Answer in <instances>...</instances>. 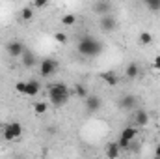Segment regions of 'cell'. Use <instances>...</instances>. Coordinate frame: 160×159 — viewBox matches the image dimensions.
<instances>
[{
    "instance_id": "1",
    "label": "cell",
    "mask_w": 160,
    "mask_h": 159,
    "mask_svg": "<svg viewBox=\"0 0 160 159\" xmlns=\"http://www.w3.org/2000/svg\"><path fill=\"white\" fill-rule=\"evenodd\" d=\"M102 49H104V45H102V41L97 40V38H93V36H82L77 43V51H78L82 56H86V58H95V56H99L101 52H102Z\"/></svg>"
},
{
    "instance_id": "2",
    "label": "cell",
    "mask_w": 160,
    "mask_h": 159,
    "mask_svg": "<svg viewBox=\"0 0 160 159\" xmlns=\"http://www.w3.org/2000/svg\"><path fill=\"white\" fill-rule=\"evenodd\" d=\"M47 94H48V99H50V103L54 107H63L69 101V97H71V90L63 82H52V84H48Z\"/></svg>"
},
{
    "instance_id": "3",
    "label": "cell",
    "mask_w": 160,
    "mask_h": 159,
    "mask_svg": "<svg viewBox=\"0 0 160 159\" xmlns=\"http://www.w3.org/2000/svg\"><path fill=\"white\" fill-rule=\"evenodd\" d=\"M21 135H22V125L19 122H9V123L2 125V137L6 140H17V139H21Z\"/></svg>"
},
{
    "instance_id": "4",
    "label": "cell",
    "mask_w": 160,
    "mask_h": 159,
    "mask_svg": "<svg viewBox=\"0 0 160 159\" xmlns=\"http://www.w3.org/2000/svg\"><path fill=\"white\" fill-rule=\"evenodd\" d=\"M58 68H60L58 60H54V58H43L39 62V75L41 77H50V75H54L58 71Z\"/></svg>"
},
{
    "instance_id": "5",
    "label": "cell",
    "mask_w": 160,
    "mask_h": 159,
    "mask_svg": "<svg viewBox=\"0 0 160 159\" xmlns=\"http://www.w3.org/2000/svg\"><path fill=\"white\" fill-rule=\"evenodd\" d=\"M101 107H102V99H101L97 94H89V96L84 99V109H86L88 114H93V112L101 111Z\"/></svg>"
},
{
    "instance_id": "6",
    "label": "cell",
    "mask_w": 160,
    "mask_h": 159,
    "mask_svg": "<svg viewBox=\"0 0 160 159\" xmlns=\"http://www.w3.org/2000/svg\"><path fill=\"white\" fill-rule=\"evenodd\" d=\"M6 51H8V54H9L11 58H21V56L24 54V51H26V45L19 40H11L6 45Z\"/></svg>"
},
{
    "instance_id": "7",
    "label": "cell",
    "mask_w": 160,
    "mask_h": 159,
    "mask_svg": "<svg viewBox=\"0 0 160 159\" xmlns=\"http://www.w3.org/2000/svg\"><path fill=\"white\" fill-rule=\"evenodd\" d=\"M112 4L110 2H106V0H97L93 6H91V11L95 13V15H101V17H104V15H112Z\"/></svg>"
},
{
    "instance_id": "8",
    "label": "cell",
    "mask_w": 160,
    "mask_h": 159,
    "mask_svg": "<svg viewBox=\"0 0 160 159\" xmlns=\"http://www.w3.org/2000/svg\"><path fill=\"white\" fill-rule=\"evenodd\" d=\"M118 105H119L121 111H132V109H136V105H138V97L132 96V94H125V96L119 97Z\"/></svg>"
},
{
    "instance_id": "9",
    "label": "cell",
    "mask_w": 160,
    "mask_h": 159,
    "mask_svg": "<svg viewBox=\"0 0 160 159\" xmlns=\"http://www.w3.org/2000/svg\"><path fill=\"white\" fill-rule=\"evenodd\" d=\"M99 26H101L102 32H114L118 28V19L114 15H104V17H101Z\"/></svg>"
},
{
    "instance_id": "10",
    "label": "cell",
    "mask_w": 160,
    "mask_h": 159,
    "mask_svg": "<svg viewBox=\"0 0 160 159\" xmlns=\"http://www.w3.org/2000/svg\"><path fill=\"white\" fill-rule=\"evenodd\" d=\"M149 123V112L145 109H138L134 112V127H145Z\"/></svg>"
},
{
    "instance_id": "11",
    "label": "cell",
    "mask_w": 160,
    "mask_h": 159,
    "mask_svg": "<svg viewBox=\"0 0 160 159\" xmlns=\"http://www.w3.org/2000/svg\"><path fill=\"white\" fill-rule=\"evenodd\" d=\"M104 154H106V157L108 159H118L121 154L119 146H118V140H112V142H108L106 146H104Z\"/></svg>"
},
{
    "instance_id": "12",
    "label": "cell",
    "mask_w": 160,
    "mask_h": 159,
    "mask_svg": "<svg viewBox=\"0 0 160 159\" xmlns=\"http://www.w3.org/2000/svg\"><path fill=\"white\" fill-rule=\"evenodd\" d=\"M41 90V82L38 79H30L26 80V94L24 96H30V97H34V96H38Z\"/></svg>"
},
{
    "instance_id": "13",
    "label": "cell",
    "mask_w": 160,
    "mask_h": 159,
    "mask_svg": "<svg viewBox=\"0 0 160 159\" xmlns=\"http://www.w3.org/2000/svg\"><path fill=\"white\" fill-rule=\"evenodd\" d=\"M101 79L104 80L108 86H118V84H119V77H118V73H116V71H112V69L102 71V73H101Z\"/></svg>"
},
{
    "instance_id": "14",
    "label": "cell",
    "mask_w": 160,
    "mask_h": 159,
    "mask_svg": "<svg viewBox=\"0 0 160 159\" xmlns=\"http://www.w3.org/2000/svg\"><path fill=\"white\" fill-rule=\"evenodd\" d=\"M21 64H22L26 69H32V68L36 66V54H34L32 51H28V49H26V51H24V54L21 56Z\"/></svg>"
},
{
    "instance_id": "15",
    "label": "cell",
    "mask_w": 160,
    "mask_h": 159,
    "mask_svg": "<svg viewBox=\"0 0 160 159\" xmlns=\"http://www.w3.org/2000/svg\"><path fill=\"white\" fill-rule=\"evenodd\" d=\"M136 135H138V127H134V125H127V127H123L119 133L121 139H125V140H128V142H132L134 139H136Z\"/></svg>"
},
{
    "instance_id": "16",
    "label": "cell",
    "mask_w": 160,
    "mask_h": 159,
    "mask_svg": "<svg viewBox=\"0 0 160 159\" xmlns=\"http://www.w3.org/2000/svg\"><path fill=\"white\" fill-rule=\"evenodd\" d=\"M138 75H140V66L136 62H130L127 66V69H125V77L128 80H134V79H138Z\"/></svg>"
},
{
    "instance_id": "17",
    "label": "cell",
    "mask_w": 160,
    "mask_h": 159,
    "mask_svg": "<svg viewBox=\"0 0 160 159\" xmlns=\"http://www.w3.org/2000/svg\"><path fill=\"white\" fill-rule=\"evenodd\" d=\"M34 15H36V11H34L32 6H24V8L21 9V19H22V21H32Z\"/></svg>"
},
{
    "instance_id": "18",
    "label": "cell",
    "mask_w": 160,
    "mask_h": 159,
    "mask_svg": "<svg viewBox=\"0 0 160 159\" xmlns=\"http://www.w3.org/2000/svg\"><path fill=\"white\" fill-rule=\"evenodd\" d=\"M47 111H48V103H47V101H36V103H34V112H36L38 116H43Z\"/></svg>"
},
{
    "instance_id": "19",
    "label": "cell",
    "mask_w": 160,
    "mask_h": 159,
    "mask_svg": "<svg viewBox=\"0 0 160 159\" xmlns=\"http://www.w3.org/2000/svg\"><path fill=\"white\" fill-rule=\"evenodd\" d=\"M138 41H140V45H151L153 43V36H151V32H147V30H143V32H140V36H138Z\"/></svg>"
},
{
    "instance_id": "20",
    "label": "cell",
    "mask_w": 160,
    "mask_h": 159,
    "mask_svg": "<svg viewBox=\"0 0 160 159\" xmlns=\"http://www.w3.org/2000/svg\"><path fill=\"white\" fill-rule=\"evenodd\" d=\"M143 6H145L149 11H153V13L160 11V0H143Z\"/></svg>"
},
{
    "instance_id": "21",
    "label": "cell",
    "mask_w": 160,
    "mask_h": 159,
    "mask_svg": "<svg viewBox=\"0 0 160 159\" xmlns=\"http://www.w3.org/2000/svg\"><path fill=\"white\" fill-rule=\"evenodd\" d=\"M75 23H77V15H73V13H65L62 17V25L63 26H73Z\"/></svg>"
},
{
    "instance_id": "22",
    "label": "cell",
    "mask_w": 160,
    "mask_h": 159,
    "mask_svg": "<svg viewBox=\"0 0 160 159\" xmlns=\"http://www.w3.org/2000/svg\"><path fill=\"white\" fill-rule=\"evenodd\" d=\"M75 94H77L78 97H82V99H86V97L89 96V94H88V88H86L84 84H77V86H75Z\"/></svg>"
},
{
    "instance_id": "23",
    "label": "cell",
    "mask_w": 160,
    "mask_h": 159,
    "mask_svg": "<svg viewBox=\"0 0 160 159\" xmlns=\"http://www.w3.org/2000/svg\"><path fill=\"white\" fill-rule=\"evenodd\" d=\"M54 40H56V43H60V45H65V43L69 41V38H67L65 32H56V34H54Z\"/></svg>"
},
{
    "instance_id": "24",
    "label": "cell",
    "mask_w": 160,
    "mask_h": 159,
    "mask_svg": "<svg viewBox=\"0 0 160 159\" xmlns=\"http://www.w3.org/2000/svg\"><path fill=\"white\" fill-rule=\"evenodd\" d=\"M15 90H17L19 94H26V80H19V82L15 84Z\"/></svg>"
},
{
    "instance_id": "25",
    "label": "cell",
    "mask_w": 160,
    "mask_h": 159,
    "mask_svg": "<svg viewBox=\"0 0 160 159\" xmlns=\"http://www.w3.org/2000/svg\"><path fill=\"white\" fill-rule=\"evenodd\" d=\"M118 146H119V150L123 152V150H128V148H130V142H128V140H125V139H121V137H119V140H118Z\"/></svg>"
},
{
    "instance_id": "26",
    "label": "cell",
    "mask_w": 160,
    "mask_h": 159,
    "mask_svg": "<svg viewBox=\"0 0 160 159\" xmlns=\"http://www.w3.org/2000/svg\"><path fill=\"white\" fill-rule=\"evenodd\" d=\"M45 6H47V0H36V2L32 4L34 9H41V8H45Z\"/></svg>"
},
{
    "instance_id": "27",
    "label": "cell",
    "mask_w": 160,
    "mask_h": 159,
    "mask_svg": "<svg viewBox=\"0 0 160 159\" xmlns=\"http://www.w3.org/2000/svg\"><path fill=\"white\" fill-rule=\"evenodd\" d=\"M153 69L160 71V54L158 56H155V60H153Z\"/></svg>"
},
{
    "instance_id": "28",
    "label": "cell",
    "mask_w": 160,
    "mask_h": 159,
    "mask_svg": "<svg viewBox=\"0 0 160 159\" xmlns=\"http://www.w3.org/2000/svg\"><path fill=\"white\" fill-rule=\"evenodd\" d=\"M158 156H160V144L155 148V157H158Z\"/></svg>"
},
{
    "instance_id": "29",
    "label": "cell",
    "mask_w": 160,
    "mask_h": 159,
    "mask_svg": "<svg viewBox=\"0 0 160 159\" xmlns=\"http://www.w3.org/2000/svg\"><path fill=\"white\" fill-rule=\"evenodd\" d=\"M0 135H2V123H0Z\"/></svg>"
},
{
    "instance_id": "30",
    "label": "cell",
    "mask_w": 160,
    "mask_h": 159,
    "mask_svg": "<svg viewBox=\"0 0 160 159\" xmlns=\"http://www.w3.org/2000/svg\"><path fill=\"white\" fill-rule=\"evenodd\" d=\"M15 159H24V157H15Z\"/></svg>"
},
{
    "instance_id": "31",
    "label": "cell",
    "mask_w": 160,
    "mask_h": 159,
    "mask_svg": "<svg viewBox=\"0 0 160 159\" xmlns=\"http://www.w3.org/2000/svg\"><path fill=\"white\" fill-rule=\"evenodd\" d=\"M153 159H160V156H158V157H153Z\"/></svg>"
}]
</instances>
